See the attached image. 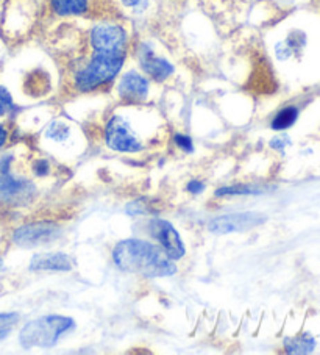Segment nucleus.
Instances as JSON below:
<instances>
[{
	"label": "nucleus",
	"instance_id": "nucleus-1",
	"mask_svg": "<svg viewBox=\"0 0 320 355\" xmlns=\"http://www.w3.org/2000/svg\"><path fill=\"white\" fill-rule=\"evenodd\" d=\"M113 261L121 271L143 275L145 279H161L175 275L178 268L155 244L139 238H128L116 244Z\"/></svg>",
	"mask_w": 320,
	"mask_h": 355
},
{
	"label": "nucleus",
	"instance_id": "nucleus-2",
	"mask_svg": "<svg viewBox=\"0 0 320 355\" xmlns=\"http://www.w3.org/2000/svg\"><path fill=\"white\" fill-rule=\"evenodd\" d=\"M75 329V321L63 315H46L27 322L19 334L24 349H52Z\"/></svg>",
	"mask_w": 320,
	"mask_h": 355
},
{
	"label": "nucleus",
	"instance_id": "nucleus-3",
	"mask_svg": "<svg viewBox=\"0 0 320 355\" xmlns=\"http://www.w3.org/2000/svg\"><path fill=\"white\" fill-rule=\"evenodd\" d=\"M125 63V53L92 52V57L83 69L73 77V87L80 93H91L113 82Z\"/></svg>",
	"mask_w": 320,
	"mask_h": 355
},
{
	"label": "nucleus",
	"instance_id": "nucleus-4",
	"mask_svg": "<svg viewBox=\"0 0 320 355\" xmlns=\"http://www.w3.org/2000/svg\"><path fill=\"white\" fill-rule=\"evenodd\" d=\"M152 139L125 114H113L103 128L105 146L118 154H139L149 148Z\"/></svg>",
	"mask_w": 320,
	"mask_h": 355
},
{
	"label": "nucleus",
	"instance_id": "nucleus-5",
	"mask_svg": "<svg viewBox=\"0 0 320 355\" xmlns=\"http://www.w3.org/2000/svg\"><path fill=\"white\" fill-rule=\"evenodd\" d=\"M61 236L60 224L53 221H33L22 224L13 232L11 240L16 246L33 249L47 246Z\"/></svg>",
	"mask_w": 320,
	"mask_h": 355
},
{
	"label": "nucleus",
	"instance_id": "nucleus-6",
	"mask_svg": "<svg viewBox=\"0 0 320 355\" xmlns=\"http://www.w3.org/2000/svg\"><path fill=\"white\" fill-rule=\"evenodd\" d=\"M89 44L92 52L125 53L128 46V35L119 24L102 22L92 27L89 33Z\"/></svg>",
	"mask_w": 320,
	"mask_h": 355
},
{
	"label": "nucleus",
	"instance_id": "nucleus-7",
	"mask_svg": "<svg viewBox=\"0 0 320 355\" xmlns=\"http://www.w3.org/2000/svg\"><path fill=\"white\" fill-rule=\"evenodd\" d=\"M36 194L33 182L15 174L11 169L0 171V204L22 205L32 200Z\"/></svg>",
	"mask_w": 320,
	"mask_h": 355
},
{
	"label": "nucleus",
	"instance_id": "nucleus-8",
	"mask_svg": "<svg viewBox=\"0 0 320 355\" xmlns=\"http://www.w3.org/2000/svg\"><path fill=\"white\" fill-rule=\"evenodd\" d=\"M267 221V216L260 211H239L214 218L208 224V230L214 235H229L236 232H245Z\"/></svg>",
	"mask_w": 320,
	"mask_h": 355
},
{
	"label": "nucleus",
	"instance_id": "nucleus-9",
	"mask_svg": "<svg viewBox=\"0 0 320 355\" xmlns=\"http://www.w3.org/2000/svg\"><path fill=\"white\" fill-rule=\"evenodd\" d=\"M149 234L155 238L157 243L161 246L163 252L170 260L178 261L186 255V246L181 240L180 234L169 221L161 218H155L149 221Z\"/></svg>",
	"mask_w": 320,
	"mask_h": 355
},
{
	"label": "nucleus",
	"instance_id": "nucleus-10",
	"mask_svg": "<svg viewBox=\"0 0 320 355\" xmlns=\"http://www.w3.org/2000/svg\"><path fill=\"white\" fill-rule=\"evenodd\" d=\"M138 60L145 74L158 83L166 82L172 74H174V66H172V63H169L166 58L158 57L150 46H139Z\"/></svg>",
	"mask_w": 320,
	"mask_h": 355
},
{
	"label": "nucleus",
	"instance_id": "nucleus-11",
	"mask_svg": "<svg viewBox=\"0 0 320 355\" xmlns=\"http://www.w3.org/2000/svg\"><path fill=\"white\" fill-rule=\"evenodd\" d=\"M150 83L147 77L136 71H128L119 78L118 93L119 97L127 103H138L147 99Z\"/></svg>",
	"mask_w": 320,
	"mask_h": 355
},
{
	"label": "nucleus",
	"instance_id": "nucleus-12",
	"mask_svg": "<svg viewBox=\"0 0 320 355\" xmlns=\"http://www.w3.org/2000/svg\"><path fill=\"white\" fill-rule=\"evenodd\" d=\"M72 259L64 252H42L35 254L30 260L28 269L32 272L55 271V272H69L72 271Z\"/></svg>",
	"mask_w": 320,
	"mask_h": 355
},
{
	"label": "nucleus",
	"instance_id": "nucleus-13",
	"mask_svg": "<svg viewBox=\"0 0 320 355\" xmlns=\"http://www.w3.org/2000/svg\"><path fill=\"white\" fill-rule=\"evenodd\" d=\"M51 8L58 16H82L88 13L89 0H51Z\"/></svg>",
	"mask_w": 320,
	"mask_h": 355
},
{
	"label": "nucleus",
	"instance_id": "nucleus-14",
	"mask_svg": "<svg viewBox=\"0 0 320 355\" xmlns=\"http://www.w3.org/2000/svg\"><path fill=\"white\" fill-rule=\"evenodd\" d=\"M72 137V127L66 121H51L44 130V138L57 144H64Z\"/></svg>",
	"mask_w": 320,
	"mask_h": 355
},
{
	"label": "nucleus",
	"instance_id": "nucleus-15",
	"mask_svg": "<svg viewBox=\"0 0 320 355\" xmlns=\"http://www.w3.org/2000/svg\"><path fill=\"white\" fill-rule=\"evenodd\" d=\"M264 189L260 185H254V183H233V185H226L219 188L214 196L216 198H230V196H258L263 194Z\"/></svg>",
	"mask_w": 320,
	"mask_h": 355
},
{
	"label": "nucleus",
	"instance_id": "nucleus-16",
	"mask_svg": "<svg viewBox=\"0 0 320 355\" xmlns=\"http://www.w3.org/2000/svg\"><path fill=\"white\" fill-rule=\"evenodd\" d=\"M314 346H316V343H314L311 336L306 334L285 340L286 352H289V354H308L312 351Z\"/></svg>",
	"mask_w": 320,
	"mask_h": 355
},
{
	"label": "nucleus",
	"instance_id": "nucleus-17",
	"mask_svg": "<svg viewBox=\"0 0 320 355\" xmlns=\"http://www.w3.org/2000/svg\"><path fill=\"white\" fill-rule=\"evenodd\" d=\"M297 118H299V108L286 107L275 114V118L272 119V124L270 125H272L274 130H286V128L292 127L295 124Z\"/></svg>",
	"mask_w": 320,
	"mask_h": 355
},
{
	"label": "nucleus",
	"instance_id": "nucleus-18",
	"mask_svg": "<svg viewBox=\"0 0 320 355\" xmlns=\"http://www.w3.org/2000/svg\"><path fill=\"white\" fill-rule=\"evenodd\" d=\"M21 316L19 313H15V311H10V313H0V340L7 338L11 334V330L19 322Z\"/></svg>",
	"mask_w": 320,
	"mask_h": 355
},
{
	"label": "nucleus",
	"instance_id": "nucleus-19",
	"mask_svg": "<svg viewBox=\"0 0 320 355\" xmlns=\"http://www.w3.org/2000/svg\"><path fill=\"white\" fill-rule=\"evenodd\" d=\"M15 101H13V96L10 94V91L2 87L0 85V119L5 118V116H8L10 113L15 112Z\"/></svg>",
	"mask_w": 320,
	"mask_h": 355
},
{
	"label": "nucleus",
	"instance_id": "nucleus-20",
	"mask_svg": "<svg viewBox=\"0 0 320 355\" xmlns=\"http://www.w3.org/2000/svg\"><path fill=\"white\" fill-rule=\"evenodd\" d=\"M32 171L36 177H46L51 174V163H48L47 158H36Z\"/></svg>",
	"mask_w": 320,
	"mask_h": 355
},
{
	"label": "nucleus",
	"instance_id": "nucleus-21",
	"mask_svg": "<svg viewBox=\"0 0 320 355\" xmlns=\"http://www.w3.org/2000/svg\"><path fill=\"white\" fill-rule=\"evenodd\" d=\"M174 143L178 149H181L184 152L194 150V143H193V139H190V137H188V135H183V133L174 135Z\"/></svg>",
	"mask_w": 320,
	"mask_h": 355
},
{
	"label": "nucleus",
	"instance_id": "nucleus-22",
	"mask_svg": "<svg viewBox=\"0 0 320 355\" xmlns=\"http://www.w3.org/2000/svg\"><path fill=\"white\" fill-rule=\"evenodd\" d=\"M121 2L125 8H130L133 11H136V13H141V11H144L147 7V0H121Z\"/></svg>",
	"mask_w": 320,
	"mask_h": 355
},
{
	"label": "nucleus",
	"instance_id": "nucleus-23",
	"mask_svg": "<svg viewBox=\"0 0 320 355\" xmlns=\"http://www.w3.org/2000/svg\"><path fill=\"white\" fill-rule=\"evenodd\" d=\"M205 188H206V185L203 182H200V180H190L188 185H186L188 193L194 194V196L202 194L203 191H205Z\"/></svg>",
	"mask_w": 320,
	"mask_h": 355
},
{
	"label": "nucleus",
	"instance_id": "nucleus-24",
	"mask_svg": "<svg viewBox=\"0 0 320 355\" xmlns=\"http://www.w3.org/2000/svg\"><path fill=\"white\" fill-rule=\"evenodd\" d=\"M289 143H291V141H289L287 137H285V135H280V137H275L274 139H270V148L276 149V150H283Z\"/></svg>",
	"mask_w": 320,
	"mask_h": 355
},
{
	"label": "nucleus",
	"instance_id": "nucleus-25",
	"mask_svg": "<svg viewBox=\"0 0 320 355\" xmlns=\"http://www.w3.org/2000/svg\"><path fill=\"white\" fill-rule=\"evenodd\" d=\"M8 138H10L8 128H7V127H5L3 124H0V149H2V148H3V146L8 143Z\"/></svg>",
	"mask_w": 320,
	"mask_h": 355
},
{
	"label": "nucleus",
	"instance_id": "nucleus-26",
	"mask_svg": "<svg viewBox=\"0 0 320 355\" xmlns=\"http://www.w3.org/2000/svg\"><path fill=\"white\" fill-rule=\"evenodd\" d=\"M2 266H3V263H2V260H0V269H2Z\"/></svg>",
	"mask_w": 320,
	"mask_h": 355
}]
</instances>
